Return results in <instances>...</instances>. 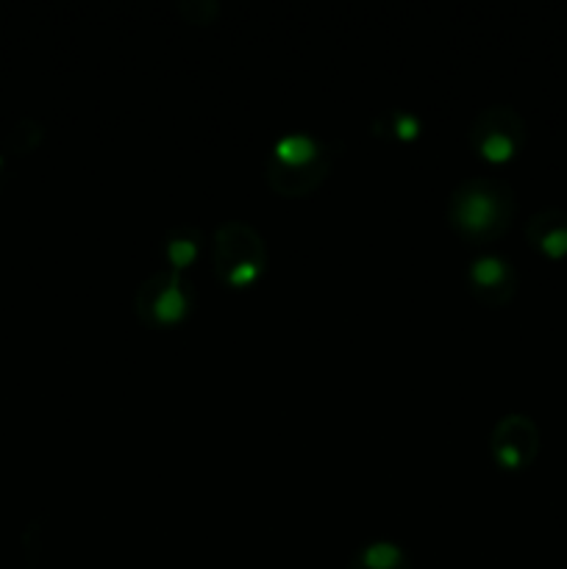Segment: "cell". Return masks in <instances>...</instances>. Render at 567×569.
Instances as JSON below:
<instances>
[{"label": "cell", "instance_id": "obj_3", "mask_svg": "<svg viewBox=\"0 0 567 569\" xmlns=\"http://www.w3.org/2000/svg\"><path fill=\"white\" fill-rule=\"evenodd\" d=\"M267 267V247L250 222L228 220L215 230V272L228 287H248Z\"/></svg>", "mask_w": 567, "mask_h": 569}, {"label": "cell", "instance_id": "obj_8", "mask_svg": "<svg viewBox=\"0 0 567 569\" xmlns=\"http://www.w3.org/2000/svg\"><path fill=\"white\" fill-rule=\"evenodd\" d=\"M348 569H411V564H409V556L395 545V541L378 539L359 550L351 558Z\"/></svg>", "mask_w": 567, "mask_h": 569}, {"label": "cell", "instance_id": "obj_2", "mask_svg": "<svg viewBox=\"0 0 567 569\" xmlns=\"http://www.w3.org/2000/svg\"><path fill=\"white\" fill-rule=\"evenodd\" d=\"M326 172L328 153L309 134H287L278 139L267 159V180L281 195H303L315 189Z\"/></svg>", "mask_w": 567, "mask_h": 569}, {"label": "cell", "instance_id": "obj_7", "mask_svg": "<svg viewBox=\"0 0 567 569\" xmlns=\"http://www.w3.org/2000/svg\"><path fill=\"white\" fill-rule=\"evenodd\" d=\"M470 287L487 303H495L512 289V267L506 258L495 253H484L470 264Z\"/></svg>", "mask_w": 567, "mask_h": 569}, {"label": "cell", "instance_id": "obj_1", "mask_svg": "<svg viewBox=\"0 0 567 569\" xmlns=\"http://www.w3.org/2000/svg\"><path fill=\"white\" fill-rule=\"evenodd\" d=\"M506 192L493 178H468L448 200V220L465 239H493L506 225Z\"/></svg>", "mask_w": 567, "mask_h": 569}, {"label": "cell", "instance_id": "obj_9", "mask_svg": "<svg viewBox=\"0 0 567 569\" xmlns=\"http://www.w3.org/2000/svg\"><path fill=\"white\" fill-rule=\"evenodd\" d=\"M537 247L548 258L567 255V225H548L543 234H537Z\"/></svg>", "mask_w": 567, "mask_h": 569}, {"label": "cell", "instance_id": "obj_5", "mask_svg": "<svg viewBox=\"0 0 567 569\" xmlns=\"http://www.w3.org/2000/svg\"><path fill=\"white\" fill-rule=\"evenodd\" d=\"M470 142L489 162H509L520 142L518 120L509 109H487L470 125Z\"/></svg>", "mask_w": 567, "mask_h": 569}, {"label": "cell", "instance_id": "obj_4", "mask_svg": "<svg viewBox=\"0 0 567 569\" xmlns=\"http://www.w3.org/2000/svg\"><path fill=\"white\" fill-rule=\"evenodd\" d=\"M192 305L190 283L184 280L182 270H157L142 280L137 289V312L150 325H170L187 317Z\"/></svg>", "mask_w": 567, "mask_h": 569}, {"label": "cell", "instance_id": "obj_6", "mask_svg": "<svg viewBox=\"0 0 567 569\" xmlns=\"http://www.w3.org/2000/svg\"><path fill=\"white\" fill-rule=\"evenodd\" d=\"M493 456L501 467L506 470H520L526 467V461L531 458V448H534V431L529 425V420L523 417H504L495 431L493 439Z\"/></svg>", "mask_w": 567, "mask_h": 569}]
</instances>
